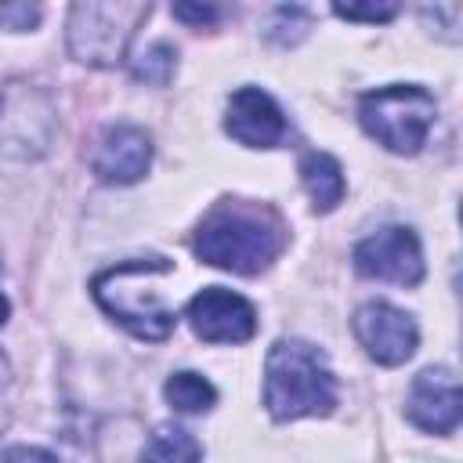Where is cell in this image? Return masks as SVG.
I'll return each instance as SVG.
<instances>
[{
	"label": "cell",
	"mask_w": 463,
	"mask_h": 463,
	"mask_svg": "<svg viewBox=\"0 0 463 463\" xmlns=\"http://www.w3.org/2000/svg\"><path fill=\"white\" fill-rule=\"evenodd\" d=\"M192 246L203 264L235 275H260L286 250V221L268 203L224 199L199 221Z\"/></svg>",
	"instance_id": "1"
},
{
	"label": "cell",
	"mask_w": 463,
	"mask_h": 463,
	"mask_svg": "<svg viewBox=\"0 0 463 463\" xmlns=\"http://www.w3.org/2000/svg\"><path fill=\"white\" fill-rule=\"evenodd\" d=\"M264 405L275 420L329 416L336 380L326 354L307 340H275L264 358Z\"/></svg>",
	"instance_id": "2"
},
{
	"label": "cell",
	"mask_w": 463,
	"mask_h": 463,
	"mask_svg": "<svg viewBox=\"0 0 463 463\" xmlns=\"http://www.w3.org/2000/svg\"><path fill=\"white\" fill-rule=\"evenodd\" d=\"M174 264L166 257H134L116 268H105L94 279V300L105 315H112L137 340H166L177 326L174 307L159 297L152 279L170 275Z\"/></svg>",
	"instance_id": "3"
},
{
	"label": "cell",
	"mask_w": 463,
	"mask_h": 463,
	"mask_svg": "<svg viewBox=\"0 0 463 463\" xmlns=\"http://www.w3.org/2000/svg\"><path fill=\"white\" fill-rule=\"evenodd\" d=\"M434 116H438L434 94L416 83H391V87H376L358 98L362 130L376 145L398 156H412L427 145Z\"/></svg>",
	"instance_id": "4"
},
{
	"label": "cell",
	"mask_w": 463,
	"mask_h": 463,
	"mask_svg": "<svg viewBox=\"0 0 463 463\" xmlns=\"http://www.w3.org/2000/svg\"><path fill=\"white\" fill-rule=\"evenodd\" d=\"M148 4H72L69 7V54L94 69L123 61L134 29L148 18Z\"/></svg>",
	"instance_id": "5"
},
{
	"label": "cell",
	"mask_w": 463,
	"mask_h": 463,
	"mask_svg": "<svg viewBox=\"0 0 463 463\" xmlns=\"http://www.w3.org/2000/svg\"><path fill=\"white\" fill-rule=\"evenodd\" d=\"M54 105L33 83H4L0 87V156L7 159H36L54 141Z\"/></svg>",
	"instance_id": "6"
},
{
	"label": "cell",
	"mask_w": 463,
	"mask_h": 463,
	"mask_svg": "<svg viewBox=\"0 0 463 463\" xmlns=\"http://www.w3.org/2000/svg\"><path fill=\"white\" fill-rule=\"evenodd\" d=\"M358 275L394 282V286H416L423 279V250L412 228L387 224L373 235H365L351 253Z\"/></svg>",
	"instance_id": "7"
},
{
	"label": "cell",
	"mask_w": 463,
	"mask_h": 463,
	"mask_svg": "<svg viewBox=\"0 0 463 463\" xmlns=\"http://www.w3.org/2000/svg\"><path fill=\"white\" fill-rule=\"evenodd\" d=\"M192 333L206 344H246L257 333V311L246 297L224 289V286H206L188 300L184 311Z\"/></svg>",
	"instance_id": "8"
},
{
	"label": "cell",
	"mask_w": 463,
	"mask_h": 463,
	"mask_svg": "<svg viewBox=\"0 0 463 463\" xmlns=\"http://www.w3.org/2000/svg\"><path fill=\"white\" fill-rule=\"evenodd\" d=\"M351 326H354V336L365 347V354L373 362H380V365H402V362H409L412 351H416V344H420L416 322L405 311H398V307H391L383 300L362 304L354 311V322Z\"/></svg>",
	"instance_id": "9"
},
{
	"label": "cell",
	"mask_w": 463,
	"mask_h": 463,
	"mask_svg": "<svg viewBox=\"0 0 463 463\" xmlns=\"http://www.w3.org/2000/svg\"><path fill=\"white\" fill-rule=\"evenodd\" d=\"M224 130L246 145V148H279L289 134V123L282 116V109L275 105V98L260 87H239L228 98V112H224Z\"/></svg>",
	"instance_id": "10"
},
{
	"label": "cell",
	"mask_w": 463,
	"mask_h": 463,
	"mask_svg": "<svg viewBox=\"0 0 463 463\" xmlns=\"http://www.w3.org/2000/svg\"><path fill=\"white\" fill-rule=\"evenodd\" d=\"M405 412L427 434H452L459 427V416H463V398H459L456 373L445 369V365L423 369L409 387Z\"/></svg>",
	"instance_id": "11"
},
{
	"label": "cell",
	"mask_w": 463,
	"mask_h": 463,
	"mask_svg": "<svg viewBox=\"0 0 463 463\" xmlns=\"http://www.w3.org/2000/svg\"><path fill=\"white\" fill-rule=\"evenodd\" d=\"M152 163V137L134 123H116L101 134L90 166L109 184H134L145 177Z\"/></svg>",
	"instance_id": "12"
},
{
	"label": "cell",
	"mask_w": 463,
	"mask_h": 463,
	"mask_svg": "<svg viewBox=\"0 0 463 463\" xmlns=\"http://www.w3.org/2000/svg\"><path fill=\"white\" fill-rule=\"evenodd\" d=\"M300 181L311 195L315 213H329L344 199V170L329 152H307L300 159Z\"/></svg>",
	"instance_id": "13"
},
{
	"label": "cell",
	"mask_w": 463,
	"mask_h": 463,
	"mask_svg": "<svg viewBox=\"0 0 463 463\" xmlns=\"http://www.w3.org/2000/svg\"><path fill=\"white\" fill-rule=\"evenodd\" d=\"M199 456H203V445L184 427L163 423V427H156L152 441L145 445L141 463H199Z\"/></svg>",
	"instance_id": "14"
},
{
	"label": "cell",
	"mask_w": 463,
	"mask_h": 463,
	"mask_svg": "<svg viewBox=\"0 0 463 463\" xmlns=\"http://www.w3.org/2000/svg\"><path fill=\"white\" fill-rule=\"evenodd\" d=\"M163 394H166V402H170V409H177V412H206V409H213V402H217V387L206 380V376H199V373H174L166 383H163Z\"/></svg>",
	"instance_id": "15"
},
{
	"label": "cell",
	"mask_w": 463,
	"mask_h": 463,
	"mask_svg": "<svg viewBox=\"0 0 463 463\" xmlns=\"http://www.w3.org/2000/svg\"><path fill=\"white\" fill-rule=\"evenodd\" d=\"M174 69H177V51L159 40V43H152L148 51L137 54V61H134V80H145V83L163 87V83L174 76Z\"/></svg>",
	"instance_id": "16"
},
{
	"label": "cell",
	"mask_w": 463,
	"mask_h": 463,
	"mask_svg": "<svg viewBox=\"0 0 463 463\" xmlns=\"http://www.w3.org/2000/svg\"><path fill=\"white\" fill-rule=\"evenodd\" d=\"M333 14L347 22H391L398 14V4H333Z\"/></svg>",
	"instance_id": "17"
},
{
	"label": "cell",
	"mask_w": 463,
	"mask_h": 463,
	"mask_svg": "<svg viewBox=\"0 0 463 463\" xmlns=\"http://www.w3.org/2000/svg\"><path fill=\"white\" fill-rule=\"evenodd\" d=\"M40 4H0V25L11 33H25L40 22Z\"/></svg>",
	"instance_id": "18"
},
{
	"label": "cell",
	"mask_w": 463,
	"mask_h": 463,
	"mask_svg": "<svg viewBox=\"0 0 463 463\" xmlns=\"http://www.w3.org/2000/svg\"><path fill=\"white\" fill-rule=\"evenodd\" d=\"M0 463H58V456L47 449H36V445H14L4 452Z\"/></svg>",
	"instance_id": "19"
},
{
	"label": "cell",
	"mask_w": 463,
	"mask_h": 463,
	"mask_svg": "<svg viewBox=\"0 0 463 463\" xmlns=\"http://www.w3.org/2000/svg\"><path fill=\"white\" fill-rule=\"evenodd\" d=\"M174 18H181L188 25H213L221 18V11L217 7H199V4H177L174 7Z\"/></svg>",
	"instance_id": "20"
},
{
	"label": "cell",
	"mask_w": 463,
	"mask_h": 463,
	"mask_svg": "<svg viewBox=\"0 0 463 463\" xmlns=\"http://www.w3.org/2000/svg\"><path fill=\"white\" fill-rule=\"evenodd\" d=\"M11 318V304H7V297H4V289H0V326Z\"/></svg>",
	"instance_id": "21"
}]
</instances>
